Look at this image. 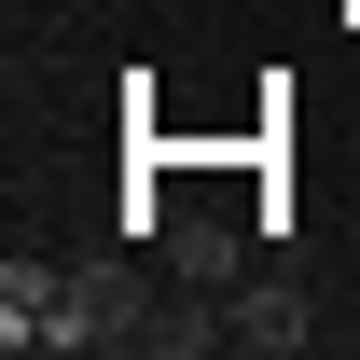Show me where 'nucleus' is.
<instances>
[{
  "label": "nucleus",
  "instance_id": "f257e3e1",
  "mask_svg": "<svg viewBox=\"0 0 360 360\" xmlns=\"http://www.w3.org/2000/svg\"><path fill=\"white\" fill-rule=\"evenodd\" d=\"M153 277L125 264V250H70V333H56V360H97V347H153Z\"/></svg>",
  "mask_w": 360,
  "mask_h": 360
},
{
  "label": "nucleus",
  "instance_id": "7ed1b4c3",
  "mask_svg": "<svg viewBox=\"0 0 360 360\" xmlns=\"http://www.w3.org/2000/svg\"><path fill=\"white\" fill-rule=\"evenodd\" d=\"M222 305H236V347H250V360H305V347H319V305H305V277H236Z\"/></svg>",
  "mask_w": 360,
  "mask_h": 360
},
{
  "label": "nucleus",
  "instance_id": "f03ea898",
  "mask_svg": "<svg viewBox=\"0 0 360 360\" xmlns=\"http://www.w3.org/2000/svg\"><path fill=\"white\" fill-rule=\"evenodd\" d=\"M56 333H70V264H56V250H14V264H0V347L56 360Z\"/></svg>",
  "mask_w": 360,
  "mask_h": 360
},
{
  "label": "nucleus",
  "instance_id": "39448f33",
  "mask_svg": "<svg viewBox=\"0 0 360 360\" xmlns=\"http://www.w3.org/2000/svg\"><path fill=\"white\" fill-rule=\"evenodd\" d=\"M167 277H194V291H236L250 264H236V236H222V222H180V236H167Z\"/></svg>",
  "mask_w": 360,
  "mask_h": 360
},
{
  "label": "nucleus",
  "instance_id": "20e7f679",
  "mask_svg": "<svg viewBox=\"0 0 360 360\" xmlns=\"http://www.w3.org/2000/svg\"><path fill=\"white\" fill-rule=\"evenodd\" d=\"M236 347V305L222 291H194V277H167V305H153V347L139 360H222Z\"/></svg>",
  "mask_w": 360,
  "mask_h": 360
}]
</instances>
